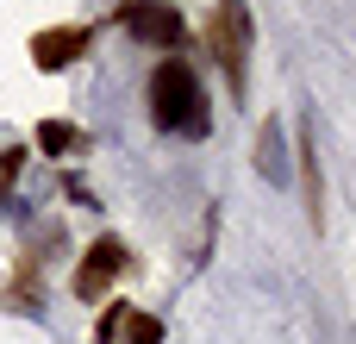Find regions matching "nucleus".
<instances>
[{"label":"nucleus","instance_id":"nucleus-1","mask_svg":"<svg viewBox=\"0 0 356 344\" xmlns=\"http://www.w3.org/2000/svg\"><path fill=\"white\" fill-rule=\"evenodd\" d=\"M150 119H156V132H181V138H207L213 132V113H207V94H200L194 63L163 56L150 69Z\"/></svg>","mask_w":356,"mask_h":344},{"label":"nucleus","instance_id":"nucleus-2","mask_svg":"<svg viewBox=\"0 0 356 344\" xmlns=\"http://www.w3.org/2000/svg\"><path fill=\"white\" fill-rule=\"evenodd\" d=\"M250 50H257V25H250V6L244 0H219L213 19H207V56L219 63L225 88L244 100L250 88Z\"/></svg>","mask_w":356,"mask_h":344},{"label":"nucleus","instance_id":"nucleus-3","mask_svg":"<svg viewBox=\"0 0 356 344\" xmlns=\"http://www.w3.org/2000/svg\"><path fill=\"white\" fill-rule=\"evenodd\" d=\"M119 13V25L138 38V44H150V50H181V38H188V25H181V13L169 6V0H125V6H113Z\"/></svg>","mask_w":356,"mask_h":344},{"label":"nucleus","instance_id":"nucleus-4","mask_svg":"<svg viewBox=\"0 0 356 344\" xmlns=\"http://www.w3.org/2000/svg\"><path fill=\"white\" fill-rule=\"evenodd\" d=\"M125 269H131V251H125L119 238H94L88 257H81V269H75V295H81V301H100Z\"/></svg>","mask_w":356,"mask_h":344},{"label":"nucleus","instance_id":"nucleus-5","mask_svg":"<svg viewBox=\"0 0 356 344\" xmlns=\"http://www.w3.org/2000/svg\"><path fill=\"white\" fill-rule=\"evenodd\" d=\"M88 44H94V31H88V25H50V31H31V63H38L44 75H56V69L81 63V56H88Z\"/></svg>","mask_w":356,"mask_h":344},{"label":"nucleus","instance_id":"nucleus-6","mask_svg":"<svg viewBox=\"0 0 356 344\" xmlns=\"http://www.w3.org/2000/svg\"><path fill=\"white\" fill-rule=\"evenodd\" d=\"M38 276H44V257H38V251H25V257H19V269H13V282H6V307H13V313H38V307H44Z\"/></svg>","mask_w":356,"mask_h":344},{"label":"nucleus","instance_id":"nucleus-7","mask_svg":"<svg viewBox=\"0 0 356 344\" xmlns=\"http://www.w3.org/2000/svg\"><path fill=\"white\" fill-rule=\"evenodd\" d=\"M81 144H88V132L69 125V119H44V125H38V150H50V157H69V150H81Z\"/></svg>","mask_w":356,"mask_h":344},{"label":"nucleus","instance_id":"nucleus-8","mask_svg":"<svg viewBox=\"0 0 356 344\" xmlns=\"http://www.w3.org/2000/svg\"><path fill=\"white\" fill-rule=\"evenodd\" d=\"M257 169H263L269 182H282V175H288V163H282V125H275V119H269V125H263V138H257Z\"/></svg>","mask_w":356,"mask_h":344},{"label":"nucleus","instance_id":"nucleus-9","mask_svg":"<svg viewBox=\"0 0 356 344\" xmlns=\"http://www.w3.org/2000/svg\"><path fill=\"white\" fill-rule=\"evenodd\" d=\"M300 182H307V213L319 226V163H313V132H300Z\"/></svg>","mask_w":356,"mask_h":344},{"label":"nucleus","instance_id":"nucleus-10","mask_svg":"<svg viewBox=\"0 0 356 344\" xmlns=\"http://www.w3.org/2000/svg\"><path fill=\"white\" fill-rule=\"evenodd\" d=\"M125 338L131 344H163V320L156 313H125Z\"/></svg>","mask_w":356,"mask_h":344},{"label":"nucleus","instance_id":"nucleus-11","mask_svg":"<svg viewBox=\"0 0 356 344\" xmlns=\"http://www.w3.org/2000/svg\"><path fill=\"white\" fill-rule=\"evenodd\" d=\"M25 157H31L25 144H6V150H0V201H6V188L19 182V169H25Z\"/></svg>","mask_w":356,"mask_h":344},{"label":"nucleus","instance_id":"nucleus-12","mask_svg":"<svg viewBox=\"0 0 356 344\" xmlns=\"http://www.w3.org/2000/svg\"><path fill=\"white\" fill-rule=\"evenodd\" d=\"M125 313H131V307H125V301H113V307L94 320V344H113V332H125Z\"/></svg>","mask_w":356,"mask_h":344}]
</instances>
